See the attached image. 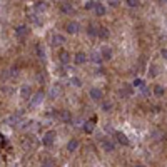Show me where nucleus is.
I'll return each instance as SVG.
<instances>
[{"mask_svg":"<svg viewBox=\"0 0 167 167\" xmlns=\"http://www.w3.org/2000/svg\"><path fill=\"white\" fill-rule=\"evenodd\" d=\"M115 137H117V140H119L122 145H129V139H127L125 134H122V132H115Z\"/></svg>","mask_w":167,"mask_h":167,"instance_id":"ddd939ff","label":"nucleus"},{"mask_svg":"<svg viewBox=\"0 0 167 167\" xmlns=\"http://www.w3.org/2000/svg\"><path fill=\"white\" fill-rule=\"evenodd\" d=\"M154 94L157 95V97L164 95V87H161V85H155V87H154Z\"/></svg>","mask_w":167,"mask_h":167,"instance_id":"a878e982","label":"nucleus"},{"mask_svg":"<svg viewBox=\"0 0 167 167\" xmlns=\"http://www.w3.org/2000/svg\"><path fill=\"white\" fill-rule=\"evenodd\" d=\"M59 60H60L62 64H69V62H70V54H69V52H65V50H62V52L59 54Z\"/></svg>","mask_w":167,"mask_h":167,"instance_id":"4468645a","label":"nucleus"},{"mask_svg":"<svg viewBox=\"0 0 167 167\" xmlns=\"http://www.w3.org/2000/svg\"><path fill=\"white\" fill-rule=\"evenodd\" d=\"M132 84H134V87H144V80H140V79H136Z\"/></svg>","mask_w":167,"mask_h":167,"instance_id":"cd10ccee","label":"nucleus"},{"mask_svg":"<svg viewBox=\"0 0 167 167\" xmlns=\"http://www.w3.org/2000/svg\"><path fill=\"white\" fill-rule=\"evenodd\" d=\"M97 37H100V38H104V40H105V38L109 37V30L105 27H100V28H99V32H97Z\"/></svg>","mask_w":167,"mask_h":167,"instance_id":"6ab92c4d","label":"nucleus"},{"mask_svg":"<svg viewBox=\"0 0 167 167\" xmlns=\"http://www.w3.org/2000/svg\"><path fill=\"white\" fill-rule=\"evenodd\" d=\"M32 95V87L28 84H24L22 87H20V97L22 99H28Z\"/></svg>","mask_w":167,"mask_h":167,"instance_id":"39448f33","label":"nucleus"},{"mask_svg":"<svg viewBox=\"0 0 167 167\" xmlns=\"http://www.w3.org/2000/svg\"><path fill=\"white\" fill-rule=\"evenodd\" d=\"M125 2H127V5H129V7H137V5H139V0H125Z\"/></svg>","mask_w":167,"mask_h":167,"instance_id":"c85d7f7f","label":"nucleus"},{"mask_svg":"<svg viewBox=\"0 0 167 167\" xmlns=\"http://www.w3.org/2000/svg\"><path fill=\"white\" fill-rule=\"evenodd\" d=\"M102 149L107 151V152H112V151H115V144H114L112 140H109V139H104L102 140Z\"/></svg>","mask_w":167,"mask_h":167,"instance_id":"9d476101","label":"nucleus"},{"mask_svg":"<svg viewBox=\"0 0 167 167\" xmlns=\"http://www.w3.org/2000/svg\"><path fill=\"white\" fill-rule=\"evenodd\" d=\"M44 100V92H37V94L34 95V97L30 99V107H37L38 104H40V102Z\"/></svg>","mask_w":167,"mask_h":167,"instance_id":"f03ea898","label":"nucleus"},{"mask_svg":"<svg viewBox=\"0 0 167 167\" xmlns=\"http://www.w3.org/2000/svg\"><path fill=\"white\" fill-rule=\"evenodd\" d=\"M55 140V132L54 130H49V132L44 134V137H42V142H44V145H52Z\"/></svg>","mask_w":167,"mask_h":167,"instance_id":"f257e3e1","label":"nucleus"},{"mask_svg":"<svg viewBox=\"0 0 167 167\" xmlns=\"http://www.w3.org/2000/svg\"><path fill=\"white\" fill-rule=\"evenodd\" d=\"M77 149H79V140H77V139L69 140V144H67V151H69V152H75Z\"/></svg>","mask_w":167,"mask_h":167,"instance_id":"f8f14e48","label":"nucleus"},{"mask_svg":"<svg viewBox=\"0 0 167 167\" xmlns=\"http://www.w3.org/2000/svg\"><path fill=\"white\" fill-rule=\"evenodd\" d=\"M65 30L69 32V34H77V32L80 30V25H79L77 22H69V24L65 25Z\"/></svg>","mask_w":167,"mask_h":167,"instance_id":"6e6552de","label":"nucleus"},{"mask_svg":"<svg viewBox=\"0 0 167 167\" xmlns=\"http://www.w3.org/2000/svg\"><path fill=\"white\" fill-rule=\"evenodd\" d=\"M85 9H95V2H87L85 3Z\"/></svg>","mask_w":167,"mask_h":167,"instance_id":"c756f323","label":"nucleus"},{"mask_svg":"<svg viewBox=\"0 0 167 167\" xmlns=\"http://www.w3.org/2000/svg\"><path fill=\"white\" fill-rule=\"evenodd\" d=\"M35 10H37V12H45V10H47V3L45 2H37L35 3Z\"/></svg>","mask_w":167,"mask_h":167,"instance_id":"aec40b11","label":"nucleus"},{"mask_svg":"<svg viewBox=\"0 0 167 167\" xmlns=\"http://www.w3.org/2000/svg\"><path fill=\"white\" fill-rule=\"evenodd\" d=\"M59 117H60V120H64V122H70V119H72V115H70L69 111H60Z\"/></svg>","mask_w":167,"mask_h":167,"instance_id":"2eb2a0df","label":"nucleus"},{"mask_svg":"<svg viewBox=\"0 0 167 167\" xmlns=\"http://www.w3.org/2000/svg\"><path fill=\"white\" fill-rule=\"evenodd\" d=\"M94 120L95 119H92V120H87V122H84V130L87 134H90L92 130H94Z\"/></svg>","mask_w":167,"mask_h":167,"instance_id":"dca6fc26","label":"nucleus"},{"mask_svg":"<svg viewBox=\"0 0 167 167\" xmlns=\"http://www.w3.org/2000/svg\"><path fill=\"white\" fill-rule=\"evenodd\" d=\"M102 111H104V112H111L112 111V102H109V100L102 102Z\"/></svg>","mask_w":167,"mask_h":167,"instance_id":"4be33fe9","label":"nucleus"},{"mask_svg":"<svg viewBox=\"0 0 167 167\" xmlns=\"http://www.w3.org/2000/svg\"><path fill=\"white\" fill-rule=\"evenodd\" d=\"M130 94H132V89H130L129 85H125V87H124L122 90H120V95H124V97H129Z\"/></svg>","mask_w":167,"mask_h":167,"instance_id":"393cba45","label":"nucleus"},{"mask_svg":"<svg viewBox=\"0 0 167 167\" xmlns=\"http://www.w3.org/2000/svg\"><path fill=\"white\" fill-rule=\"evenodd\" d=\"M15 35L19 38H25L27 35H28V27L27 25H19L15 28Z\"/></svg>","mask_w":167,"mask_h":167,"instance_id":"20e7f679","label":"nucleus"},{"mask_svg":"<svg viewBox=\"0 0 167 167\" xmlns=\"http://www.w3.org/2000/svg\"><path fill=\"white\" fill-rule=\"evenodd\" d=\"M100 55H102V60H111V59H112V50H111V47H102Z\"/></svg>","mask_w":167,"mask_h":167,"instance_id":"9b49d317","label":"nucleus"},{"mask_svg":"<svg viewBox=\"0 0 167 167\" xmlns=\"http://www.w3.org/2000/svg\"><path fill=\"white\" fill-rule=\"evenodd\" d=\"M162 57H164V59H167V49H162Z\"/></svg>","mask_w":167,"mask_h":167,"instance_id":"7c9ffc66","label":"nucleus"},{"mask_svg":"<svg viewBox=\"0 0 167 167\" xmlns=\"http://www.w3.org/2000/svg\"><path fill=\"white\" fill-rule=\"evenodd\" d=\"M35 52H37L38 59H42V60L45 59V50H44V47H42L40 44H37V45H35Z\"/></svg>","mask_w":167,"mask_h":167,"instance_id":"f3484780","label":"nucleus"},{"mask_svg":"<svg viewBox=\"0 0 167 167\" xmlns=\"http://www.w3.org/2000/svg\"><path fill=\"white\" fill-rule=\"evenodd\" d=\"M5 144V140H3V136H0V145H3Z\"/></svg>","mask_w":167,"mask_h":167,"instance_id":"2f4dec72","label":"nucleus"},{"mask_svg":"<svg viewBox=\"0 0 167 167\" xmlns=\"http://www.w3.org/2000/svg\"><path fill=\"white\" fill-rule=\"evenodd\" d=\"M89 95H90L92 100H102V90L97 87H92L90 90H89Z\"/></svg>","mask_w":167,"mask_h":167,"instance_id":"7ed1b4c3","label":"nucleus"},{"mask_svg":"<svg viewBox=\"0 0 167 167\" xmlns=\"http://www.w3.org/2000/svg\"><path fill=\"white\" fill-rule=\"evenodd\" d=\"M94 10H95V13H97L99 17H102L105 13V7L102 5V3H95V9Z\"/></svg>","mask_w":167,"mask_h":167,"instance_id":"a211bd4d","label":"nucleus"},{"mask_svg":"<svg viewBox=\"0 0 167 167\" xmlns=\"http://www.w3.org/2000/svg\"><path fill=\"white\" fill-rule=\"evenodd\" d=\"M74 62H75L77 65H84V64L87 62V55H85L84 52H79V54H75V57H74Z\"/></svg>","mask_w":167,"mask_h":167,"instance_id":"1a4fd4ad","label":"nucleus"},{"mask_svg":"<svg viewBox=\"0 0 167 167\" xmlns=\"http://www.w3.org/2000/svg\"><path fill=\"white\" fill-rule=\"evenodd\" d=\"M90 60H92L94 64H100V62H102V55L97 54V52H94V54L90 55Z\"/></svg>","mask_w":167,"mask_h":167,"instance_id":"412c9836","label":"nucleus"},{"mask_svg":"<svg viewBox=\"0 0 167 167\" xmlns=\"http://www.w3.org/2000/svg\"><path fill=\"white\" fill-rule=\"evenodd\" d=\"M70 84L75 85V87H80V85H82V82H80L79 77H70Z\"/></svg>","mask_w":167,"mask_h":167,"instance_id":"bb28decb","label":"nucleus"},{"mask_svg":"<svg viewBox=\"0 0 167 167\" xmlns=\"http://www.w3.org/2000/svg\"><path fill=\"white\" fill-rule=\"evenodd\" d=\"M60 92H62V90H60V87H57V85H55V87H52V89H50V94H49V95H50L52 99H55L57 95L60 94Z\"/></svg>","mask_w":167,"mask_h":167,"instance_id":"5701e85b","label":"nucleus"},{"mask_svg":"<svg viewBox=\"0 0 167 167\" xmlns=\"http://www.w3.org/2000/svg\"><path fill=\"white\" fill-rule=\"evenodd\" d=\"M97 32H99V30H97L94 25H89V27H87V34L90 35V37H97Z\"/></svg>","mask_w":167,"mask_h":167,"instance_id":"b1692460","label":"nucleus"},{"mask_svg":"<svg viewBox=\"0 0 167 167\" xmlns=\"http://www.w3.org/2000/svg\"><path fill=\"white\" fill-rule=\"evenodd\" d=\"M64 44H65V37H64V35H60V34L52 35V45L60 47V45H64Z\"/></svg>","mask_w":167,"mask_h":167,"instance_id":"423d86ee","label":"nucleus"},{"mask_svg":"<svg viewBox=\"0 0 167 167\" xmlns=\"http://www.w3.org/2000/svg\"><path fill=\"white\" fill-rule=\"evenodd\" d=\"M136 167H145V165H142V164H137Z\"/></svg>","mask_w":167,"mask_h":167,"instance_id":"473e14b6","label":"nucleus"},{"mask_svg":"<svg viewBox=\"0 0 167 167\" xmlns=\"http://www.w3.org/2000/svg\"><path fill=\"white\" fill-rule=\"evenodd\" d=\"M60 10H62V13H65V15H70V13H74V7H72V3H69V2L60 3Z\"/></svg>","mask_w":167,"mask_h":167,"instance_id":"0eeeda50","label":"nucleus"}]
</instances>
